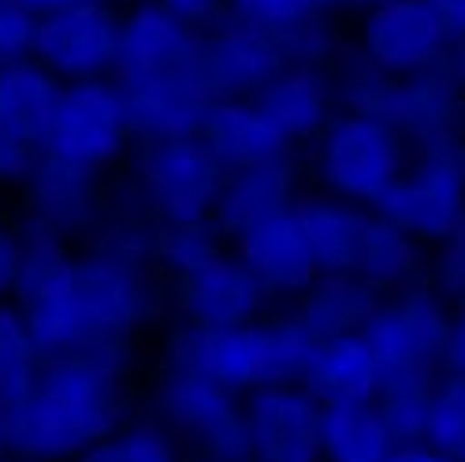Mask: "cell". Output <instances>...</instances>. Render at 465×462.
I'll return each mask as SVG.
<instances>
[{"label":"cell","mask_w":465,"mask_h":462,"mask_svg":"<svg viewBox=\"0 0 465 462\" xmlns=\"http://www.w3.org/2000/svg\"><path fill=\"white\" fill-rule=\"evenodd\" d=\"M302 388L321 407L335 403H372L380 392V366L361 332L313 339L298 377Z\"/></svg>","instance_id":"d6986e66"},{"label":"cell","mask_w":465,"mask_h":462,"mask_svg":"<svg viewBox=\"0 0 465 462\" xmlns=\"http://www.w3.org/2000/svg\"><path fill=\"white\" fill-rule=\"evenodd\" d=\"M19 310L37 355L49 362L108 343H127V336L145 321L149 291L134 265L97 250L90 257H74L53 291Z\"/></svg>","instance_id":"7a4b0ae2"},{"label":"cell","mask_w":465,"mask_h":462,"mask_svg":"<svg viewBox=\"0 0 465 462\" xmlns=\"http://www.w3.org/2000/svg\"><path fill=\"white\" fill-rule=\"evenodd\" d=\"M443 373L465 377V298L450 306L447 321V351H443Z\"/></svg>","instance_id":"74e56055"},{"label":"cell","mask_w":465,"mask_h":462,"mask_svg":"<svg viewBox=\"0 0 465 462\" xmlns=\"http://www.w3.org/2000/svg\"><path fill=\"white\" fill-rule=\"evenodd\" d=\"M380 302L383 295L354 273H321L302 291V310L294 321L305 328L309 339L354 336V332H365Z\"/></svg>","instance_id":"d4e9b609"},{"label":"cell","mask_w":465,"mask_h":462,"mask_svg":"<svg viewBox=\"0 0 465 462\" xmlns=\"http://www.w3.org/2000/svg\"><path fill=\"white\" fill-rule=\"evenodd\" d=\"M387 462H454L443 451H436L432 444L413 440V444H395V451L387 455Z\"/></svg>","instance_id":"b9f144b4"},{"label":"cell","mask_w":465,"mask_h":462,"mask_svg":"<svg viewBox=\"0 0 465 462\" xmlns=\"http://www.w3.org/2000/svg\"><path fill=\"white\" fill-rule=\"evenodd\" d=\"M424 444H432L454 462H465V377L440 373L429 392Z\"/></svg>","instance_id":"4dcf8cb0"},{"label":"cell","mask_w":465,"mask_h":462,"mask_svg":"<svg viewBox=\"0 0 465 462\" xmlns=\"http://www.w3.org/2000/svg\"><path fill=\"white\" fill-rule=\"evenodd\" d=\"M369 116H380L399 138L410 135L420 149L465 146V94L454 83L450 64L410 79H387Z\"/></svg>","instance_id":"7c38bea8"},{"label":"cell","mask_w":465,"mask_h":462,"mask_svg":"<svg viewBox=\"0 0 465 462\" xmlns=\"http://www.w3.org/2000/svg\"><path fill=\"white\" fill-rule=\"evenodd\" d=\"M37 369H42V355L30 339L23 310L0 302V399H19L34 384Z\"/></svg>","instance_id":"f546056e"},{"label":"cell","mask_w":465,"mask_h":462,"mask_svg":"<svg viewBox=\"0 0 465 462\" xmlns=\"http://www.w3.org/2000/svg\"><path fill=\"white\" fill-rule=\"evenodd\" d=\"M417 268H420V243L387 216L369 213L358 261H354V276H361L369 287L383 295V291L410 287Z\"/></svg>","instance_id":"83f0119b"},{"label":"cell","mask_w":465,"mask_h":462,"mask_svg":"<svg viewBox=\"0 0 465 462\" xmlns=\"http://www.w3.org/2000/svg\"><path fill=\"white\" fill-rule=\"evenodd\" d=\"M239 261L253 273L264 291L276 295H302L317 280V265L309 254L305 231L294 209L276 213L239 236Z\"/></svg>","instance_id":"e0dca14e"},{"label":"cell","mask_w":465,"mask_h":462,"mask_svg":"<svg viewBox=\"0 0 465 462\" xmlns=\"http://www.w3.org/2000/svg\"><path fill=\"white\" fill-rule=\"evenodd\" d=\"M74 462H183L175 437L161 421H124Z\"/></svg>","instance_id":"f1b7e54d"},{"label":"cell","mask_w":465,"mask_h":462,"mask_svg":"<svg viewBox=\"0 0 465 462\" xmlns=\"http://www.w3.org/2000/svg\"><path fill=\"white\" fill-rule=\"evenodd\" d=\"M447 64H450V75H454V83H458V90L465 94V37H461V42H454V49H450Z\"/></svg>","instance_id":"ee69618b"},{"label":"cell","mask_w":465,"mask_h":462,"mask_svg":"<svg viewBox=\"0 0 465 462\" xmlns=\"http://www.w3.org/2000/svg\"><path fill=\"white\" fill-rule=\"evenodd\" d=\"M294 216L305 231V243H309V254H313L317 276L321 273H354L369 209L328 195V198L294 202Z\"/></svg>","instance_id":"484cf974"},{"label":"cell","mask_w":465,"mask_h":462,"mask_svg":"<svg viewBox=\"0 0 465 462\" xmlns=\"http://www.w3.org/2000/svg\"><path fill=\"white\" fill-rule=\"evenodd\" d=\"M461 168H465V149H461Z\"/></svg>","instance_id":"c3c4849f"},{"label":"cell","mask_w":465,"mask_h":462,"mask_svg":"<svg viewBox=\"0 0 465 462\" xmlns=\"http://www.w3.org/2000/svg\"><path fill=\"white\" fill-rule=\"evenodd\" d=\"M30 198H34V220L53 227L56 236L83 231L94 220L97 209V172L60 161L53 153H37L30 165Z\"/></svg>","instance_id":"603a6c76"},{"label":"cell","mask_w":465,"mask_h":462,"mask_svg":"<svg viewBox=\"0 0 465 462\" xmlns=\"http://www.w3.org/2000/svg\"><path fill=\"white\" fill-rule=\"evenodd\" d=\"M429 8L443 23L450 42H461L465 37V0H429Z\"/></svg>","instance_id":"60d3db41"},{"label":"cell","mask_w":465,"mask_h":462,"mask_svg":"<svg viewBox=\"0 0 465 462\" xmlns=\"http://www.w3.org/2000/svg\"><path fill=\"white\" fill-rule=\"evenodd\" d=\"M19 273V236L0 224V298L12 295Z\"/></svg>","instance_id":"ab89813d"},{"label":"cell","mask_w":465,"mask_h":462,"mask_svg":"<svg viewBox=\"0 0 465 462\" xmlns=\"http://www.w3.org/2000/svg\"><path fill=\"white\" fill-rule=\"evenodd\" d=\"M465 146H432L420 149L413 168H402L387 186L372 213L387 216L417 243H440L465 216Z\"/></svg>","instance_id":"8992f818"},{"label":"cell","mask_w":465,"mask_h":462,"mask_svg":"<svg viewBox=\"0 0 465 462\" xmlns=\"http://www.w3.org/2000/svg\"><path fill=\"white\" fill-rule=\"evenodd\" d=\"M317 168L335 198L376 209L402 172V138L380 116L342 112L321 135Z\"/></svg>","instance_id":"5b68a950"},{"label":"cell","mask_w":465,"mask_h":462,"mask_svg":"<svg viewBox=\"0 0 465 462\" xmlns=\"http://www.w3.org/2000/svg\"><path fill=\"white\" fill-rule=\"evenodd\" d=\"M220 250V231L213 220H198V224H164V231H157V257L172 268L175 276H193L202 265H209Z\"/></svg>","instance_id":"1f68e13d"},{"label":"cell","mask_w":465,"mask_h":462,"mask_svg":"<svg viewBox=\"0 0 465 462\" xmlns=\"http://www.w3.org/2000/svg\"><path fill=\"white\" fill-rule=\"evenodd\" d=\"M283 67H287V56L276 42V34H264L239 19H227L223 26L202 34L193 75H198V83L205 86L213 101L220 97L250 101Z\"/></svg>","instance_id":"5bb4252c"},{"label":"cell","mask_w":465,"mask_h":462,"mask_svg":"<svg viewBox=\"0 0 465 462\" xmlns=\"http://www.w3.org/2000/svg\"><path fill=\"white\" fill-rule=\"evenodd\" d=\"M313 339L298 321H246L231 328L190 325L175 336L168 366L223 384L227 392L250 396L272 384H298Z\"/></svg>","instance_id":"3957f363"},{"label":"cell","mask_w":465,"mask_h":462,"mask_svg":"<svg viewBox=\"0 0 465 462\" xmlns=\"http://www.w3.org/2000/svg\"><path fill=\"white\" fill-rule=\"evenodd\" d=\"M395 440L376 403H335L321 417V462H387Z\"/></svg>","instance_id":"4316f807"},{"label":"cell","mask_w":465,"mask_h":462,"mask_svg":"<svg viewBox=\"0 0 465 462\" xmlns=\"http://www.w3.org/2000/svg\"><path fill=\"white\" fill-rule=\"evenodd\" d=\"M64 83L34 56L0 67V127L12 131L34 153L45 146Z\"/></svg>","instance_id":"cb8c5ba5"},{"label":"cell","mask_w":465,"mask_h":462,"mask_svg":"<svg viewBox=\"0 0 465 462\" xmlns=\"http://www.w3.org/2000/svg\"><path fill=\"white\" fill-rule=\"evenodd\" d=\"M287 209H294V168L283 153V157L227 172L213 224L223 236L239 239L253 224L276 216V213H287Z\"/></svg>","instance_id":"ffe728a7"},{"label":"cell","mask_w":465,"mask_h":462,"mask_svg":"<svg viewBox=\"0 0 465 462\" xmlns=\"http://www.w3.org/2000/svg\"><path fill=\"white\" fill-rule=\"evenodd\" d=\"M198 138L205 149L223 165V172L250 168L261 161H272L287 153V142L280 131L261 116V108L246 97H220L209 101L205 120L198 127Z\"/></svg>","instance_id":"44dd1931"},{"label":"cell","mask_w":465,"mask_h":462,"mask_svg":"<svg viewBox=\"0 0 465 462\" xmlns=\"http://www.w3.org/2000/svg\"><path fill=\"white\" fill-rule=\"evenodd\" d=\"M454 42L429 8V0H376L361 12L358 53L387 79H410L447 64Z\"/></svg>","instance_id":"30bf717a"},{"label":"cell","mask_w":465,"mask_h":462,"mask_svg":"<svg viewBox=\"0 0 465 462\" xmlns=\"http://www.w3.org/2000/svg\"><path fill=\"white\" fill-rule=\"evenodd\" d=\"M447 321L450 306L432 287L413 284L380 302L361 332L380 366V388H391V384L432 388L443 373Z\"/></svg>","instance_id":"277c9868"},{"label":"cell","mask_w":465,"mask_h":462,"mask_svg":"<svg viewBox=\"0 0 465 462\" xmlns=\"http://www.w3.org/2000/svg\"><path fill=\"white\" fill-rule=\"evenodd\" d=\"M376 0H321V12L331 15V12H369Z\"/></svg>","instance_id":"f6af8a7d"},{"label":"cell","mask_w":465,"mask_h":462,"mask_svg":"<svg viewBox=\"0 0 465 462\" xmlns=\"http://www.w3.org/2000/svg\"><path fill=\"white\" fill-rule=\"evenodd\" d=\"M34 157H37V153L30 146H23L12 131L0 127V179H5V183H19L23 179L26 183Z\"/></svg>","instance_id":"8d00e7d4"},{"label":"cell","mask_w":465,"mask_h":462,"mask_svg":"<svg viewBox=\"0 0 465 462\" xmlns=\"http://www.w3.org/2000/svg\"><path fill=\"white\" fill-rule=\"evenodd\" d=\"M0 462H30V458H23V455H12V451H5V455H0Z\"/></svg>","instance_id":"7dc6e473"},{"label":"cell","mask_w":465,"mask_h":462,"mask_svg":"<svg viewBox=\"0 0 465 462\" xmlns=\"http://www.w3.org/2000/svg\"><path fill=\"white\" fill-rule=\"evenodd\" d=\"M37 15L23 0H0V67L30 60Z\"/></svg>","instance_id":"d590c367"},{"label":"cell","mask_w":465,"mask_h":462,"mask_svg":"<svg viewBox=\"0 0 465 462\" xmlns=\"http://www.w3.org/2000/svg\"><path fill=\"white\" fill-rule=\"evenodd\" d=\"M115 86H120V97H124L131 135L145 142L198 135L205 108L213 101L193 71L161 75V79H115Z\"/></svg>","instance_id":"2e32d148"},{"label":"cell","mask_w":465,"mask_h":462,"mask_svg":"<svg viewBox=\"0 0 465 462\" xmlns=\"http://www.w3.org/2000/svg\"><path fill=\"white\" fill-rule=\"evenodd\" d=\"M164 429L183 437L202 462H250L242 396L198 373L172 369L161 388Z\"/></svg>","instance_id":"52a82bcc"},{"label":"cell","mask_w":465,"mask_h":462,"mask_svg":"<svg viewBox=\"0 0 465 462\" xmlns=\"http://www.w3.org/2000/svg\"><path fill=\"white\" fill-rule=\"evenodd\" d=\"M432 291L454 306L465 298V216L461 224L436 243V257H432Z\"/></svg>","instance_id":"e575fe53"},{"label":"cell","mask_w":465,"mask_h":462,"mask_svg":"<svg viewBox=\"0 0 465 462\" xmlns=\"http://www.w3.org/2000/svg\"><path fill=\"white\" fill-rule=\"evenodd\" d=\"M127 343L49 358L8 403V451L30 462H74L127 421Z\"/></svg>","instance_id":"6da1fadb"},{"label":"cell","mask_w":465,"mask_h":462,"mask_svg":"<svg viewBox=\"0 0 465 462\" xmlns=\"http://www.w3.org/2000/svg\"><path fill=\"white\" fill-rule=\"evenodd\" d=\"M127 135L131 127H127L124 97L112 79L64 83L49 138L37 153H53L60 161L97 172L120 157Z\"/></svg>","instance_id":"ba28073f"},{"label":"cell","mask_w":465,"mask_h":462,"mask_svg":"<svg viewBox=\"0 0 465 462\" xmlns=\"http://www.w3.org/2000/svg\"><path fill=\"white\" fill-rule=\"evenodd\" d=\"M250 101L261 108L264 120L280 131V138L287 146L298 138L321 135L331 120V90H328V75L321 67L287 64Z\"/></svg>","instance_id":"7402d4cb"},{"label":"cell","mask_w":465,"mask_h":462,"mask_svg":"<svg viewBox=\"0 0 465 462\" xmlns=\"http://www.w3.org/2000/svg\"><path fill=\"white\" fill-rule=\"evenodd\" d=\"M115 53H120V15L108 8V0L37 15L30 56L60 83L108 79L115 75Z\"/></svg>","instance_id":"8fae6325"},{"label":"cell","mask_w":465,"mask_h":462,"mask_svg":"<svg viewBox=\"0 0 465 462\" xmlns=\"http://www.w3.org/2000/svg\"><path fill=\"white\" fill-rule=\"evenodd\" d=\"M157 5L168 8L172 15H179L183 23L202 30V23H213L227 8V0H157Z\"/></svg>","instance_id":"f35d334b"},{"label":"cell","mask_w":465,"mask_h":462,"mask_svg":"<svg viewBox=\"0 0 465 462\" xmlns=\"http://www.w3.org/2000/svg\"><path fill=\"white\" fill-rule=\"evenodd\" d=\"M223 179H227L223 165L205 149V142L198 135L145 142L142 190H145L149 206L164 216V224L213 220Z\"/></svg>","instance_id":"9c48e42d"},{"label":"cell","mask_w":465,"mask_h":462,"mask_svg":"<svg viewBox=\"0 0 465 462\" xmlns=\"http://www.w3.org/2000/svg\"><path fill=\"white\" fill-rule=\"evenodd\" d=\"M8 451V403L0 399V455Z\"/></svg>","instance_id":"bcb514c9"},{"label":"cell","mask_w":465,"mask_h":462,"mask_svg":"<svg viewBox=\"0 0 465 462\" xmlns=\"http://www.w3.org/2000/svg\"><path fill=\"white\" fill-rule=\"evenodd\" d=\"M227 15L264 34H287L302 23L321 19V0H227Z\"/></svg>","instance_id":"836d02e7"},{"label":"cell","mask_w":465,"mask_h":462,"mask_svg":"<svg viewBox=\"0 0 465 462\" xmlns=\"http://www.w3.org/2000/svg\"><path fill=\"white\" fill-rule=\"evenodd\" d=\"M34 15H49V12H64V8H79V5H97V0H23Z\"/></svg>","instance_id":"7bdbcfd3"},{"label":"cell","mask_w":465,"mask_h":462,"mask_svg":"<svg viewBox=\"0 0 465 462\" xmlns=\"http://www.w3.org/2000/svg\"><path fill=\"white\" fill-rule=\"evenodd\" d=\"M429 392L432 388H413V384H391V388L376 392V410L383 417L387 433L395 444L424 440V421H429Z\"/></svg>","instance_id":"d6a6232c"},{"label":"cell","mask_w":465,"mask_h":462,"mask_svg":"<svg viewBox=\"0 0 465 462\" xmlns=\"http://www.w3.org/2000/svg\"><path fill=\"white\" fill-rule=\"evenodd\" d=\"M250 462H321L324 407L302 384H272L242 399Z\"/></svg>","instance_id":"4fadbf2b"},{"label":"cell","mask_w":465,"mask_h":462,"mask_svg":"<svg viewBox=\"0 0 465 462\" xmlns=\"http://www.w3.org/2000/svg\"><path fill=\"white\" fill-rule=\"evenodd\" d=\"M264 295L268 291L239 257L216 254L209 265L183 280V310L198 328H231L257 321Z\"/></svg>","instance_id":"ac0fdd59"},{"label":"cell","mask_w":465,"mask_h":462,"mask_svg":"<svg viewBox=\"0 0 465 462\" xmlns=\"http://www.w3.org/2000/svg\"><path fill=\"white\" fill-rule=\"evenodd\" d=\"M202 30L183 23L157 0L120 15V53H115V79H161L183 75L198 64Z\"/></svg>","instance_id":"9a60e30c"}]
</instances>
